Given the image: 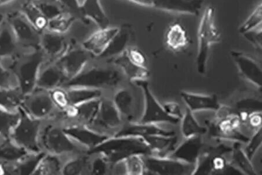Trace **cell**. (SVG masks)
Returning <instances> with one entry per match:
<instances>
[{
    "label": "cell",
    "instance_id": "16",
    "mask_svg": "<svg viewBox=\"0 0 262 175\" xmlns=\"http://www.w3.org/2000/svg\"><path fill=\"white\" fill-rule=\"evenodd\" d=\"M69 79L56 63H43L37 75L36 88L50 91L63 88Z\"/></svg>",
    "mask_w": 262,
    "mask_h": 175
},
{
    "label": "cell",
    "instance_id": "52",
    "mask_svg": "<svg viewBox=\"0 0 262 175\" xmlns=\"http://www.w3.org/2000/svg\"><path fill=\"white\" fill-rule=\"evenodd\" d=\"M7 174V164L0 162V175Z\"/></svg>",
    "mask_w": 262,
    "mask_h": 175
},
{
    "label": "cell",
    "instance_id": "31",
    "mask_svg": "<svg viewBox=\"0 0 262 175\" xmlns=\"http://www.w3.org/2000/svg\"><path fill=\"white\" fill-rule=\"evenodd\" d=\"M29 153L18 146L10 138L4 139L0 144V162L7 164H14Z\"/></svg>",
    "mask_w": 262,
    "mask_h": 175
},
{
    "label": "cell",
    "instance_id": "2",
    "mask_svg": "<svg viewBox=\"0 0 262 175\" xmlns=\"http://www.w3.org/2000/svg\"><path fill=\"white\" fill-rule=\"evenodd\" d=\"M41 150L60 156L64 160L88 152L68 135L60 123L53 120L44 121L39 137Z\"/></svg>",
    "mask_w": 262,
    "mask_h": 175
},
{
    "label": "cell",
    "instance_id": "26",
    "mask_svg": "<svg viewBox=\"0 0 262 175\" xmlns=\"http://www.w3.org/2000/svg\"><path fill=\"white\" fill-rule=\"evenodd\" d=\"M127 27L120 28L117 35L110 43L107 48L99 57L101 60L109 61L118 56L127 49V46L131 37L130 30Z\"/></svg>",
    "mask_w": 262,
    "mask_h": 175
},
{
    "label": "cell",
    "instance_id": "8",
    "mask_svg": "<svg viewBox=\"0 0 262 175\" xmlns=\"http://www.w3.org/2000/svg\"><path fill=\"white\" fill-rule=\"evenodd\" d=\"M124 125L112 97L105 95L101 98L100 108L94 122L89 126L97 133L112 138Z\"/></svg>",
    "mask_w": 262,
    "mask_h": 175
},
{
    "label": "cell",
    "instance_id": "23",
    "mask_svg": "<svg viewBox=\"0 0 262 175\" xmlns=\"http://www.w3.org/2000/svg\"><path fill=\"white\" fill-rule=\"evenodd\" d=\"M80 11L83 18L93 21L99 29L109 27L110 21L100 0H82Z\"/></svg>",
    "mask_w": 262,
    "mask_h": 175
},
{
    "label": "cell",
    "instance_id": "30",
    "mask_svg": "<svg viewBox=\"0 0 262 175\" xmlns=\"http://www.w3.org/2000/svg\"><path fill=\"white\" fill-rule=\"evenodd\" d=\"M101 98L75 105V117L72 123L81 124L87 127L90 126L98 114Z\"/></svg>",
    "mask_w": 262,
    "mask_h": 175
},
{
    "label": "cell",
    "instance_id": "32",
    "mask_svg": "<svg viewBox=\"0 0 262 175\" xmlns=\"http://www.w3.org/2000/svg\"><path fill=\"white\" fill-rule=\"evenodd\" d=\"M65 89L69 97L70 105H78L84 102L100 99L105 95H107L104 91L94 88L70 87Z\"/></svg>",
    "mask_w": 262,
    "mask_h": 175
},
{
    "label": "cell",
    "instance_id": "20",
    "mask_svg": "<svg viewBox=\"0 0 262 175\" xmlns=\"http://www.w3.org/2000/svg\"><path fill=\"white\" fill-rule=\"evenodd\" d=\"M203 146L204 142L201 135L191 137L176 148L167 157L195 166L202 153Z\"/></svg>",
    "mask_w": 262,
    "mask_h": 175
},
{
    "label": "cell",
    "instance_id": "24",
    "mask_svg": "<svg viewBox=\"0 0 262 175\" xmlns=\"http://www.w3.org/2000/svg\"><path fill=\"white\" fill-rule=\"evenodd\" d=\"M181 96L191 112L202 110L217 111L221 105L215 95H204L186 91H182Z\"/></svg>",
    "mask_w": 262,
    "mask_h": 175
},
{
    "label": "cell",
    "instance_id": "41",
    "mask_svg": "<svg viewBox=\"0 0 262 175\" xmlns=\"http://www.w3.org/2000/svg\"><path fill=\"white\" fill-rule=\"evenodd\" d=\"M261 4H260L246 21L241 25L239 28L241 34L243 35L244 34L261 26Z\"/></svg>",
    "mask_w": 262,
    "mask_h": 175
},
{
    "label": "cell",
    "instance_id": "35",
    "mask_svg": "<svg viewBox=\"0 0 262 175\" xmlns=\"http://www.w3.org/2000/svg\"><path fill=\"white\" fill-rule=\"evenodd\" d=\"M64 159L62 157L52 153H45L39 164H38L34 175H57L62 174Z\"/></svg>",
    "mask_w": 262,
    "mask_h": 175
},
{
    "label": "cell",
    "instance_id": "11",
    "mask_svg": "<svg viewBox=\"0 0 262 175\" xmlns=\"http://www.w3.org/2000/svg\"><path fill=\"white\" fill-rule=\"evenodd\" d=\"M135 84L140 87L145 98L144 111L140 121L138 123L149 124H160L168 123L176 125L181 122V119L172 117L167 113L163 106L152 94L149 88V85L146 80L134 81Z\"/></svg>",
    "mask_w": 262,
    "mask_h": 175
},
{
    "label": "cell",
    "instance_id": "12",
    "mask_svg": "<svg viewBox=\"0 0 262 175\" xmlns=\"http://www.w3.org/2000/svg\"><path fill=\"white\" fill-rule=\"evenodd\" d=\"M92 55L81 47L71 45L66 52L55 63L69 79L75 77L90 63Z\"/></svg>",
    "mask_w": 262,
    "mask_h": 175
},
{
    "label": "cell",
    "instance_id": "10",
    "mask_svg": "<svg viewBox=\"0 0 262 175\" xmlns=\"http://www.w3.org/2000/svg\"><path fill=\"white\" fill-rule=\"evenodd\" d=\"M129 84L126 83L111 95L124 124L138 123L140 121L138 115L141 103L137 93L131 87L130 82Z\"/></svg>",
    "mask_w": 262,
    "mask_h": 175
},
{
    "label": "cell",
    "instance_id": "44",
    "mask_svg": "<svg viewBox=\"0 0 262 175\" xmlns=\"http://www.w3.org/2000/svg\"><path fill=\"white\" fill-rule=\"evenodd\" d=\"M51 98L56 105L57 108L63 110L70 105L66 89L63 88H58L49 91Z\"/></svg>",
    "mask_w": 262,
    "mask_h": 175
},
{
    "label": "cell",
    "instance_id": "39",
    "mask_svg": "<svg viewBox=\"0 0 262 175\" xmlns=\"http://www.w3.org/2000/svg\"><path fill=\"white\" fill-rule=\"evenodd\" d=\"M20 113L10 112L0 108V135L4 139L10 138L12 129L18 123Z\"/></svg>",
    "mask_w": 262,
    "mask_h": 175
},
{
    "label": "cell",
    "instance_id": "33",
    "mask_svg": "<svg viewBox=\"0 0 262 175\" xmlns=\"http://www.w3.org/2000/svg\"><path fill=\"white\" fill-rule=\"evenodd\" d=\"M92 155L86 152L64 161L62 174H81L91 173Z\"/></svg>",
    "mask_w": 262,
    "mask_h": 175
},
{
    "label": "cell",
    "instance_id": "22",
    "mask_svg": "<svg viewBox=\"0 0 262 175\" xmlns=\"http://www.w3.org/2000/svg\"><path fill=\"white\" fill-rule=\"evenodd\" d=\"M105 63L112 64L119 68L129 82L146 80L149 76V71L147 68L138 66L130 61L126 50L118 56L109 60Z\"/></svg>",
    "mask_w": 262,
    "mask_h": 175
},
{
    "label": "cell",
    "instance_id": "21",
    "mask_svg": "<svg viewBox=\"0 0 262 175\" xmlns=\"http://www.w3.org/2000/svg\"><path fill=\"white\" fill-rule=\"evenodd\" d=\"M231 57L241 73L251 83L261 87V69L259 64L250 56L240 52L232 51Z\"/></svg>",
    "mask_w": 262,
    "mask_h": 175
},
{
    "label": "cell",
    "instance_id": "51",
    "mask_svg": "<svg viewBox=\"0 0 262 175\" xmlns=\"http://www.w3.org/2000/svg\"><path fill=\"white\" fill-rule=\"evenodd\" d=\"M125 1L146 7H152L154 3V0H125Z\"/></svg>",
    "mask_w": 262,
    "mask_h": 175
},
{
    "label": "cell",
    "instance_id": "42",
    "mask_svg": "<svg viewBox=\"0 0 262 175\" xmlns=\"http://www.w3.org/2000/svg\"><path fill=\"white\" fill-rule=\"evenodd\" d=\"M125 174H143L146 173L144 161L143 156L133 155L124 161Z\"/></svg>",
    "mask_w": 262,
    "mask_h": 175
},
{
    "label": "cell",
    "instance_id": "13",
    "mask_svg": "<svg viewBox=\"0 0 262 175\" xmlns=\"http://www.w3.org/2000/svg\"><path fill=\"white\" fill-rule=\"evenodd\" d=\"M146 172L158 174H182L189 172L193 165L170 157L143 156Z\"/></svg>",
    "mask_w": 262,
    "mask_h": 175
},
{
    "label": "cell",
    "instance_id": "3",
    "mask_svg": "<svg viewBox=\"0 0 262 175\" xmlns=\"http://www.w3.org/2000/svg\"><path fill=\"white\" fill-rule=\"evenodd\" d=\"M44 62L45 56L40 49L2 60L4 66L14 75L17 87L25 96L35 90L37 75Z\"/></svg>",
    "mask_w": 262,
    "mask_h": 175
},
{
    "label": "cell",
    "instance_id": "5",
    "mask_svg": "<svg viewBox=\"0 0 262 175\" xmlns=\"http://www.w3.org/2000/svg\"><path fill=\"white\" fill-rule=\"evenodd\" d=\"M221 40V33L215 24V9L209 6L203 14L198 30L196 66L200 74H204L206 72L211 47Z\"/></svg>",
    "mask_w": 262,
    "mask_h": 175
},
{
    "label": "cell",
    "instance_id": "45",
    "mask_svg": "<svg viewBox=\"0 0 262 175\" xmlns=\"http://www.w3.org/2000/svg\"><path fill=\"white\" fill-rule=\"evenodd\" d=\"M17 87L16 81L12 72L4 66L0 59V88Z\"/></svg>",
    "mask_w": 262,
    "mask_h": 175
},
{
    "label": "cell",
    "instance_id": "25",
    "mask_svg": "<svg viewBox=\"0 0 262 175\" xmlns=\"http://www.w3.org/2000/svg\"><path fill=\"white\" fill-rule=\"evenodd\" d=\"M154 156L167 157L174 151L178 143L177 136L152 135L143 138Z\"/></svg>",
    "mask_w": 262,
    "mask_h": 175
},
{
    "label": "cell",
    "instance_id": "28",
    "mask_svg": "<svg viewBox=\"0 0 262 175\" xmlns=\"http://www.w3.org/2000/svg\"><path fill=\"white\" fill-rule=\"evenodd\" d=\"M6 23L0 31V59L14 58L23 53Z\"/></svg>",
    "mask_w": 262,
    "mask_h": 175
},
{
    "label": "cell",
    "instance_id": "36",
    "mask_svg": "<svg viewBox=\"0 0 262 175\" xmlns=\"http://www.w3.org/2000/svg\"><path fill=\"white\" fill-rule=\"evenodd\" d=\"M25 96L18 87L0 88V108L10 112H18Z\"/></svg>",
    "mask_w": 262,
    "mask_h": 175
},
{
    "label": "cell",
    "instance_id": "54",
    "mask_svg": "<svg viewBox=\"0 0 262 175\" xmlns=\"http://www.w3.org/2000/svg\"><path fill=\"white\" fill-rule=\"evenodd\" d=\"M4 139V138H3V137L0 135V144H1Z\"/></svg>",
    "mask_w": 262,
    "mask_h": 175
},
{
    "label": "cell",
    "instance_id": "15",
    "mask_svg": "<svg viewBox=\"0 0 262 175\" xmlns=\"http://www.w3.org/2000/svg\"><path fill=\"white\" fill-rule=\"evenodd\" d=\"M71 45L66 35L45 31L41 34L40 50L45 63H55L64 54Z\"/></svg>",
    "mask_w": 262,
    "mask_h": 175
},
{
    "label": "cell",
    "instance_id": "4",
    "mask_svg": "<svg viewBox=\"0 0 262 175\" xmlns=\"http://www.w3.org/2000/svg\"><path fill=\"white\" fill-rule=\"evenodd\" d=\"M88 152L99 153L112 164L124 161L133 155H153L145 140L138 137H112Z\"/></svg>",
    "mask_w": 262,
    "mask_h": 175
},
{
    "label": "cell",
    "instance_id": "50",
    "mask_svg": "<svg viewBox=\"0 0 262 175\" xmlns=\"http://www.w3.org/2000/svg\"><path fill=\"white\" fill-rule=\"evenodd\" d=\"M163 108L167 114L170 116L180 119H182L184 116L183 111H182L180 106L176 102H167L163 105Z\"/></svg>",
    "mask_w": 262,
    "mask_h": 175
},
{
    "label": "cell",
    "instance_id": "53",
    "mask_svg": "<svg viewBox=\"0 0 262 175\" xmlns=\"http://www.w3.org/2000/svg\"><path fill=\"white\" fill-rule=\"evenodd\" d=\"M6 17L0 15V31L6 23Z\"/></svg>",
    "mask_w": 262,
    "mask_h": 175
},
{
    "label": "cell",
    "instance_id": "1",
    "mask_svg": "<svg viewBox=\"0 0 262 175\" xmlns=\"http://www.w3.org/2000/svg\"><path fill=\"white\" fill-rule=\"evenodd\" d=\"M128 81L120 68L112 64L91 65L90 63L78 75L68 81L63 88H94L111 95Z\"/></svg>",
    "mask_w": 262,
    "mask_h": 175
},
{
    "label": "cell",
    "instance_id": "6",
    "mask_svg": "<svg viewBox=\"0 0 262 175\" xmlns=\"http://www.w3.org/2000/svg\"><path fill=\"white\" fill-rule=\"evenodd\" d=\"M19 121L12 129L10 139L29 152L42 151L39 146V137L43 121L33 119L20 107Z\"/></svg>",
    "mask_w": 262,
    "mask_h": 175
},
{
    "label": "cell",
    "instance_id": "46",
    "mask_svg": "<svg viewBox=\"0 0 262 175\" xmlns=\"http://www.w3.org/2000/svg\"><path fill=\"white\" fill-rule=\"evenodd\" d=\"M261 144V127L256 130L255 133L253 134L251 140H249L248 145L244 149L249 160L251 161L253 156L255 155L257 149L259 148Z\"/></svg>",
    "mask_w": 262,
    "mask_h": 175
},
{
    "label": "cell",
    "instance_id": "48",
    "mask_svg": "<svg viewBox=\"0 0 262 175\" xmlns=\"http://www.w3.org/2000/svg\"><path fill=\"white\" fill-rule=\"evenodd\" d=\"M126 53L130 61L135 65L146 68L147 59L145 55L141 50L134 48H128L126 50Z\"/></svg>",
    "mask_w": 262,
    "mask_h": 175
},
{
    "label": "cell",
    "instance_id": "47",
    "mask_svg": "<svg viewBox=\"0 0 262 175\" xmlns=\"http://www.w3.org/2000/svg\"><path fill=\"white\" fill-rule=\"evenodd\" d=\"M237 109L239 112H244L248 113L261 112V102L252 99L243 100L237 103Z\"/></svg>",
    "mask_w": 262,
    "mask_h": 175
},
{
    "label": "cell",
    "instance_id": "9",
    "mask_svg": "<svg viewBox=\"0 0 262 175\" xmlns=\"http://www.w3.org/2000/svg\"><path fill=\"white\" fill-rule=\"evenodd\" d=\"M21 107L32 118L43 122L52 120L58 110L49 91L37 88L25 96Z\"/></svg>",
    "mask_w": 262,
    "mask_h": 175
},
{
    "label": "cell",
    "instance_id": "18",
    "mask_svg": "<svg viewBox=\"0 0 262 175\" xmlns=\"http://www.w3.org/2000/svg\"><path fill=\"white\" fill-rule=\"evenodd\" d=\"M120 28L107 27L99 29L84 40L82 48L90 53L92 56L99 57L119 31Z\"/></svg>",
    "mask_w": 262,
    "mask_h": 175
},
{
    "label": "cell",
    "instance_id": "34",
    "mask_svg": "<svg viewBox=\"0 0 262 175\" xmlns=\"http://www.w3.org/2000/svg\"><path fill=\"white\" fill-rule=\"evenodd\" d=\"M166 43L168 48L179 51L185 48L189 44V38L185 29L180 23H174L167 29Z\"/></svg>",
    "mask_w": 262,
    "mask_h": 175
},
{
    "label": "cell",
    "instance_id": "29",
    "mask_svg": "<svg viewBox=\"0 0 262 175\" xmlns=\"http://www.w3.org/2000/svg\"><path fill=\"white\" fill-rule=\"evenodd\" d=\"M19 12L38 31L43 33L46 31L48 19L34 0H28Z\"/></svg>",
    "mask_w": 262,
    "mask_h": 175
},
{
    "label": "cell",
    "instance_id": "43",
    "mask_svg": "<svg viewBox=\"0 0 262 175\" xmlns=\"http://www.w3.org/2000/svg\"><path fill=\"white\" fill-rule=\"evenodd\" d=\"M28 0H0V15L7 17L19 12Z\"/></svg>",
    "mask_w": 262,
    "mask_h": 175
},
{
    "label": "cell",
    "instance_id": "14",
    "mask_svg": "<svg viewBox=\"0 0 262 175\" xmlns=\"http://www.w3.org/2000/svg\"><path fill=\"white\" fill-rule=\"evenodd\" d=\"M62 126L66 133L72 139L88 149L89 151L98 147L110 138L109 137L97 133L90 128L81 124L70 123Z\"/></svg>",
    "mask_w": 262,
    "mask_h": 175
},
{
    "label": "cell",
    "instance_id": "7",
    "mask_svg": "<svg viewBox=\"0 0 262 175\" xmlns=\"http://www.w3.org/2000/svg\"><path fill=\"white\" fill-rule=\"evenodd\" d=\"M6 23L23 52L40 49L42 33L33 27L19 12L7 16Z\"/></svg>",
    "mask_w": 262,
    "mask_h": 175
},
{
    "label": "cell",
    "instance_id": "38",
    "mask_svg": "<svg viewBox=\"0 0 262 175\" xmlns=\"http://www.w3.org/2000/svg\"><path fill=\"white\" fill-rule=\"evenodd\" d=\"M181 121V132L186 139L206 134L208 131V128L199 125L196 119L193 116L192 112L188 108L186 110Z\"/></svg>",
    "mask_w": 262,
    "mask_h": 175
},
{
    "label": "cell",
    "instance_id": "27",
    "mask_svg": "<svg viewBox=\"0 0 262 175\" xmlns=\"http://www.w3.org/2000/svg\"><path fill=\"white\" fill-rule=\"evenodd\" d=\"M45 152H29L14 164H7V175L33 174Z\"/></svg>",
    "mask_w": 262,
    "mask_h": 175
},
{
    "label": "cell",
    "instance_id": "40",
    "mask_svg": "<svg viewBox=\"0 0 262 175\" xmlns=\"http://www.w3.org/2000/svg\"><path fill=\"white\" fill-rule=\"evenodd\" d=\"M232 161L233 163L237 164V167L242 169L247 174H255L251 161L249 160L246 153L242 148V145L239 142H234L232 144Z\"/></svg>",
    "mask_w": 262,
    "mask_h": 175
},
{
    "label": "cell",
    "instance_id": "17",
    "mask_svg": "<svg viewBox=\"0 0 262 175\" xmlns=\"http://www.w3.org/2000/svg\"><path fill=\"white\" fill-rule=\"evenodd\" d=\"M204 0H154L152 7L170 13L197 16Z\"/></svg>",
    "mask_w": 262,
    "mask_h": 175
},
{
    "label": "cell",
    "instance_id": "37",
    "mask_svg": "<svg viewBox=\"0 0 262 175\" xmlns=\"http://www.w3.org/2000/svg\"><path fill=\"white\" fill-rule=\"evenodd\" d=\"M77 20V18L70 12L62 11L60 14L48 20L46 31L66 35Z\"/></svg>",
    "mask_w": 262,
    "mask_h": 175
},
{
    "label": "cell",
    "instance_id": "19",
    "mask_svg": "<svg viewBox=\"0 0 262 175\" xmlns=\"http://www.w3.org/2000/svg\"><path fill=\"white\" fill-rule=\"evenodd\" d=\"M176 133L172 130L163 129L159 124L141 123H125L114 137H138L145 138L152 135L173 136Z\"/></svg>",
    "mask_w": 262,
    "mask_h": 175
},
{
    "label": "cell",
    "instance_id": "49",
    "mask_svg": "<svg viewBox=\"0 0 262 175\" xmlns=\"http://www.w3.org/2000/svg\"><path fill=\"white\" fill-rule=\"evenodd\" d=\"M243 35L256 48H261V26L253 29Z\"/></svg>",
    "mask_w": 262,
    "mask_h": 175
}]
</instances>
